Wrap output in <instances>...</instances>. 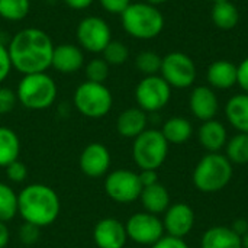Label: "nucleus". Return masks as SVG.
<instances>
[{"mask_svg":"<svg viewBox=\"0 0 248 248\" xmlns=\"http://www.w3.org/2000/svg\"><path fill=\"white\" fill-rule=\"evenodd\" d=\"M54 44L49 35L39 28H25L13 35L7 45L12 67L26 74L45 73L51 67Z\"/></svg>","mask_w":248,"mask_h":248,"instance_id":"obj_1","label":"nucleus"},{"mask_svg":"<svg viewBox=\"0 0 248 248\" xmlns=\"http://www.w3.org/2000/svg\"><path fill=\"white\" fill-rule=\"evenodd\" d=\"M61 202L57 192L42 183H32L17 195V214L23 222L39 228L49 227L60 215Z\"/></svg>","mask_w":248,"mask_h":248,"instance_id":"obj_2","label":"nucleus"},{"mask_svg":"<svg viewBox=\"0 0 248 248\" xmlns=\"http://www.w3.org/2000/svg\"><path fill=\"white\" fill-rule=\"evenodd\" d=\"M124 31L141 41L157 38L164 29V16L157 6L145 1L131 3L121 15Z\"/></svg>","mask_w":248,"mask_h":248,"instance_id":"obj_3","label":"nucleus"},{"mask_svg":"<svg viewBox=\"0 0 248 248\" xmlns=\"http://www.w3.org/2000/svg\"><path fill=\"white\" fill-rule=\"evenodd\" d=\"M232 163L221 153H208L193 170V185L202 193H217L225 189L232 179Z\"/></svg>","mask_w":248,"mask_h":248,"instance_id":"obj_4","label":"nucleus"},{"mask_svg":"<svg viewBox=\"0 0 248 248\" xmlns=\"http://www.w3.org/2000/svg\"><path fill=\"white\" fill-rule=\"evenodd\" d=\"M58 94L55 80L45 73L26 74L17 84V102L29 110H44L54 105Z\"/></svg>","mask_w":248,"mask_h":248,"instance_id":"obj_5","label":"nucleus"},{"mask_svg":"<svg viewBox=\"0 0 248 248\" xmlns=\"http://www.w3.org/2000/svg\"><path fill=\"white\" fill-rule=\"evenodd\" d=\"M169 154V142L158 129H145L134 140L132 158L141 170H158Z\"/></svg>","mask_w":248,"mask_h":248,"instance_id":"obj_6","label":"nucleus"},{"mask_svg":"<svg viewBox=\"0 0 248 248\" xmlns=\"http://www.w3.org/2000/svg\"><path fill=\"white\" fill-rule=\"evenodd\" d=\"M73 102L76 109L83 116L99 119L110 112L113 97L105 83H93L86 80L77 86Z\"/></svg>","mask_w":248,"mask_h":248,"instance_id":"obj_7","label":"nucleus"},{"mask_svg":"<svg viewBox=\"0 0 248 248\" xmlns=\"http://www.w3.org/2000/svg\"><path fill=\"white\" fill-rule=\"evenodd\" d=\"M171 97V87L167 81L155 74V76H145L135 87V100L138 108L144 112H158L170 102Z\"/></svg>","mask_w":248,"mask_h":248,"instance_id":"obj_8","label":"nucleus"},{"mask_svg":"<svg viewBox=\"0 0 248 248\" xmlns=\"http://www.w3.org/2000/svg\"><path fill=\"white\" fill-rule=\"evenodd\" d=\"M160 73L167 84L174 89H187L196 80V65L193 60L179 51L163 57Z\"/></svg>","mask_w":248,"mask_h":248,"instance_id":"obj_9","label":"nucleus"},{"mask_svg":"<svg viewBox=\"0 0 248 248\" xmlns=\"http://www.w3.org/2000/svg\"><path fill=\"white\" fill-rule=\"evenodd\" d=\"M76 38L81 49L102 54L112 41V31L108 22L100 16H86L77 25Z\"/></svg>","mask_w":248,"mask_h":248,"instance_id":"obj_10","label":"nucleus"},{"mask_svg":"<svg viewBox=\"0 0 248 248\" xmlns=\"http://www.w3.org/2000/svg\"><path fill=\"white\" fill-rule=\"evenodd\" d=\"M105 192L116 203H132L142 192L140 174L125 169L115 170L105 179Z\"/></svg>","mask_w":248,"mask_h":248,"instance_id":"obj_11","label":"nucleus"},{"mask_svg":"<svg viewBox=\"0 0 248 248\" xmlns=\"http://www.w3.org/2000/svg\"><path fill=\"white\" fill-rule=\"evenodd\" d=\"M128 240L141 246H154L164 237L163 221L153 214L138 212L134 214L125 224Z\"/></svg>","mask_w":248,"mask_h":248,"instance_id":"obj_12","label":"nucleus"},{"mask_svg":"<svg viewBox=\"0 0 248 248\" xmlns=\"http://www.w3.org/2000/svg\"><path fill=\"white\" fill-rule=\"evenodd\" d=\"M195 225V212L187 203L170 205L164 212L163 227L164 232L170 237L183 238L186 237Z\"/></svg>","mask_w":248,"mask_h":248,"instance_id":"obj_13","label":"nucleus"},{"mask_svg":"<svg viewBox=\"0 0 248 248\" xmlns=\"http://www.w3.org/2000/svg\"><path fill=\"white\" fill-rule=\"evenodd\" d=\"M80 170L92 179L102 177L109 171L110 167V153L100 142H92L84 147L80 154Z\"/></svg>","mask_w":248,"mask_h":248,"instance_id":"obj_14","label":"nucleus"},{"mask_svg":"<svg viewBox=\"0 0 248 248\" xmlns=\"http://www.w3.org/2000/svg\"><path fill=\"white\" fill-rule=\"evenodd\" d=\"M93 241L97 248H124L128 241L125 224L116 218L100 219L94 225Z\"/></svg>","mask_w":248,"mask_h":248,"instance_id":"obj_15","label":"nucleus"},{"mask_svg":"<svg viewBox=\"0 0 248 248\" xmlns=\"http://www.w3.org/2000/svg\"><path fill=\"white\" fill-rule=\"evenodd\" d=\"M189 108L193 116L202 122L214 119L219 109L218 97L214 89L208 86L195 87L189 97Z\"/></svg>","mask_w":248,"mask_h":248,"instance_id":"obj_16","label":"nucleus"},{"mask_svg":"<svg viewBox=\"0 0 248 248\" xmlns=\"http://www.w3.org/2000/svg\"><path fill=\"white\" fill-rule=\"evenodd\" d=\"M84 54L78 45L61 44L54 48L51 67L62 74H73L83 68Z\"/></svg>","mask_w":248,"mask_h":248,"instance_id":"obj_17","label":"nucleus"},{"mask_svg":"<svg viewBox=\"0 0 248 248\" xmlns=\"http://www.w3.org/2000/svg\"><path fill=\"white\" fill-rule=\"evenodd\" d=\"M147 124H148L147 112H144L140 108H129L121 112V115L118 116L116 131L124 138L135 140L147 129Z\"/></svg>","mask_w":248,"mask_h":248,"instance_id":"obj_18","label":"nucleus"},{"mask_svg":"<svg viewBox=\"0 0 248 248\" xmlns=\"http://www.w3.org/2000/svg\"><path fill=\"white\" fill-rule=\"evenodd\" d=\"M198 140L208 153H219L228 142V134L222 122L211 119L201 125Z\"/></svg>","mask_w":248,"mask_h":248,"instance_id":"obj_19","label":"nucleus"},{"mask_svg":"<svg viewBox=\"0 0 248 248\" xmlns=\"http://www.w3.org/2000/svg\"><path fill=\"white\" fill-rule=\"evenodd\" d=\"M238 68L234 62L227 60H218L208 67L206 78L212 89L227 90L237 84Z\"/></svg>","mask_w":248,"mask_h":248,"instance_id":"obj_20","label":"nucleus"},{"mask_svg":"<svg viewBox=\"0 0 248 248\" xmlns=\"http://www.w3.org/2000/svg\"><path fill=\"white\" fill-rule=\"evenodd\" d=\"M201 248H243L241 237L231 227L217 225L205 231Z\"/></svg>","mask_w":248,"mask_h":248,"instance_id":"obj_21","label":"nucleus"},{"mask_svg":"<svg viewBox=\"0 0 248 248\" xmlns=\"http://www.w3.org/2000/svg\"><path fill=\"white\" fill-rule=\"evenodd\" d=\"M140 201H141L145 212L157 215V217L160 214H164L170 206L169 190L161 183H155L153 186L142 187Z\"/></svg>","mask_w":248,"mask_h":248,"instance_id":"obj_22","label":"nucleus"},{"mask_svg":"<svg viewBox=\"0 0 248 248\" xmlns=\"http://www.w3.org/2000/svg\"><path fill=\"white\" fill-rule=\"evenodd\" d=\"M228 122L241 134H248V94L240 93L232 96L225 106Z\"/></svg>","mask_w":248,"mask_h":248,"instance_id":"obj_23","label":"nucleus"},{"mask_svg":"<svg viewBox=\"0 0 248 248\" xmlns=\"http://www.w3.org/2000/svg\"><path fill=\"white\" fill-rule=\"evenodd\" d=\"M193 132V126L189 119L182 116H173L167 119L161 128V134L169 144H183Z\"/></svg>","mask_w":248,"mask_h":248,"instance_id":"obj_24","label":"nucleus"},{"mask_svg":"<svg viewBox=\"0 0 248 248\" xmlns=\"http://www.w3.org/2000/svg\"><path fill=\"white\" fill-rule=\"evenodd\" d=\"M211 17L215 26H218L219 29L228 31L237 26L240 20V13H238L237 6L231 3L230 0H219L214 3Z\"/></svg>","mask_w":248,"mask_h":248,"instance_id":"obj_25","label":"nucleus"},{"mask_svg":"<svg viewBox=\"0 0 248 248\" xmlns=\"http://www.w3.org/2000/svg\"><path fill=\"white\" fill-rule=\"evenodd\" d=\"M19 154L20 141L17 134L7 126H0V167H7L19 160Z\"/></svg>","mask_w":248,"mask_h":248,"instance_id":"obj_26","label":"nucleus"},{"mask_svg":"<svg viewBox=\"0 0 248 248\" xmlns=\"http://www.w3.org/2000/svg\"><path fill=\"white\" fill-rule=\"evenodd\" d=\"M225 157L232 164H247L248 163V134L238 132L225 145Z\"/></svg>","mask_w":248,"mask_h":248,"instance_id":"obj_27","label":"nucleus"},{"mask_svg":"<svg viewBox=\"0 0 248 248\" xmlns=\"http://www.w3.org/2000/svg\"><path fill=\"white\" fill-rule=\"evenodd\" d=\"M31 10V0H0V17L19 22L28 16Z\"/></svg>","mask_w":248,"mask_h":248,"instance_id":"obj_28","label":"nucleus"},{"mask_svg":"<svg viewBox=\"0 0 248 248\" xmlns=\"http://www.w3.org/2000/svg\"><path fill=\"white\" fill-rule=\"evenodd\" d=\"M17 214V195L13 189L6 185L0 183V221L9 222Z\"/></svg>","mask_w":248,"mask_h":248,"instance_id":"obj_29","label":"nucleus"},{"mask_svg":"<svg viewBox=\"0 0 248 248\" xmlns=\"http://www.w3.org/2000/svg\"><path fill=\"white\" fill-rule=\"evenodd\" d=\"M163 58L154 51H142L135 58V65L138 71L145 76H155L161 70Z\"/></svg>","mask_w":248,"mask_h":248,"instance_id":"obj_30","label":"nucleus"},{"mask_svg":"<svg viewBox=\"0 0 248 248\" xmlns=\"http://www.w3.org/2000/svg\"><path fill=\"white\" fill-rule=\"evenodd\" d=\"M129 57V49L128 46L121 42V41H110L108 46L102 52V58L109 64V65H122L126 62Z\"/></svg>","mask_w":248,"mask_h":248,"instance_id":"obj_31","label":"nucleus"},{"mask_svg":"<svg viewBox=\"0 0 248 248\" xmlns=\"http://www.w3.org/2000/svg\"><path fill=\"white\" fill-rule=\"evenodd\" d=\"M87 81L105 83L109 76V64L103 58H93L84 67Z\"/></svg>","mask_w":248,"mask_h":248,"instance_id":"obj_32","label":"nucleus"},{"mask_svg":"<svg viewBox=\"0 0 248 248\" xmlns=\"http://www.w3.org/2000/svg\"><path fill=\"white\" fill-rule=\"evenodd\" d=\"M39 235H41V228L29 222H23V225H20L17 232L20 243L25 246H33L35 243H38Z\"/></svg>","mask_w":248,"mask_h":248,"instance_id":"obj_33","label":"nucleus"},{"mask_svg":"<svg viewBox=\"0 0 248 248\" xmlns=\"http://www.w3.org/2000/svg\"><path fill=\"white\" fill-rule=\"evenodd\" d=\"M16 103H17L16 92L9 87L0 86V115L10 113L16 108Z\"/></svg>","mask_w":248,"mask_h":248,"instance_id":"obj_34","label":"nucleus"},{"mask_svg":"<svg viewBox=\"0 0 248 248\" xmlns=\"http://www.w3.org/2000/svg\"><path fill=\"white\" fill-rule=\"evenodd\" d=\"M4 169H6V177L12 183H22L28 177V167L22 161H19V160L10 163Z\"/></svg>","mask_w":248,"mask_h":248,"instance_id":"obj_35","label":"nucleus"},{"mask_svg":"<svg viewBox=\"0 0 248 248\" xmlns=\"http://www.w3.org/2000/svg\"><path fill=\"white\" fill-rule=\"evenodd\" d=\"M100 6L112 15H122L124 10L132 3L131 0H99Z\"/></svg>","mask_w":248,"mask_h":248,"instance_id":"obj_36","label":"nucleus"},{"mask_svg":"<svg viewBox=\"0 0 248 248\" xmlns=\"http://www.w3.org/2000/svg\"><path fill=\"white\" fill-rule=\"evenodd\" d=\"M12 68L13 67H12V61H10L9 52H7V46H4L0 42V84L7 78Z\"/></svg>","mask_w":248,"mask_h":248,"instance_id":"obj_37","label":"nucleus"},{"mask_svg":"<svg viewBox=\"0 0 248 248\" xmlns=\"http://www.w3.org/2000/svg\"><path fill=\"white\" fill-rule=\"evenodd\" d=\"M151 248H189L183 238H176L170 235H164L161 240H158Z\"/></svg>","mask_w":248,"mask_h":248,"instance_id":"obj_38","label":"nucleus"},{"mask_svg":"<svg viewBox=\"0 0 248 248\" xmlns=\"http://www.w3.org/2000/svg\"><path fill=\"white\" fill-rule=\"evenodd\" d=\"M238 74H237V84L243 89L244 93L248 94V57L237 65Z\"/></svg>","mask_w":248,"mask_h":248,"instance_id":"obj_39","label":"nucleus"},{"mask_svg":"<svg viewBox=\"0 0 248 248\" xmlns=\"http://www.w3.org/2000/svg\"><path fill=\"white\" fill-rule=\"evenodd\" d=\"M138 174H140V180H141L142 187L153 186V185L158 183L157 170H141V173H138Z\"/></svg>","mask_w":248,"mask_h":248,"instance_id":"obj_40","label":"nucleus"},{"mask_svg":"<svg viewBox=\"0 0 248 248\" xmlns=\"http://www.w3.org/2000/svg\"><path fill=\"white\" fill-rule=\"evenodd\" d=\"M73 10H84L93 4L94 0H62Z\"/></svg>","mask_w":248,"mask_h":248,"instance_id":"obj_41","label":"nucleus"},{"mask_svg":"<svg viewBox=\"0 0 248 248\" xmlns=\"http://www.w3.org/2000/svg\"><path fill=\"white\" fill-rule=\"evenodd\" d=\"M231 230L235 234H238L240 237H243V235H246L248 232V222L246 219H235L232 222V225H231Z\"/></svg>","mask_w":248,"mask_h":248,"instance_id":"obj_42","label":"nucleus"},{"mask_svg":"<svg viewBox=\"0 0 248 248\" xmlns=\"http://www.w3.org/2000/svg\"><path fill=\"white\" fill-rule=\"evenodd\" d=\"M10 241V232L6 225V222L0 221V248H6Z\"/></svg>","mask_w":248,"mask_h":248,"instance_id":"obj_43","label":"nucleus"},{"mask_svg":"<svg viewBox=\"0 0 248 248\" xmlns=\"http://www.w3.org/2000/svg\"><path fill=\"white\" fill-rule=\"evenodd\" d=\"M144 1L148 3V4H153V6H160V4L166 3L167 0H144Z\"/></svg>","mask_w":248,"mask_h":248,"instance_id":"obj_44","label":"nucleus"},{"mask_svg":"<svg viewBox=\"0 0 248 248\" xmlns=\"http://www.w3.org/2000/svg\"><path fill=\"white\" fill-rule=\"evenodd\" d=\"M241 243H243V248H248V232L241 237Z\"/></svg>","mask_w":248,"mask_h":248,"instance_id":"obj_45","label":"nucleus"},{"mask_svg":"<svg viewBox=\"0 0 248 248\" xmlns=\"http://www.w3.org/2000/svg\"><path fill=\"white\" fill-rule=\"evenodd\" d=\"M209 1H214L215 3V1H219V0H209Z\"/></svg>","mask_w":248,"mask_h":248,"instance_id":"obj_46","label":"nucleus"}]
</instances>
